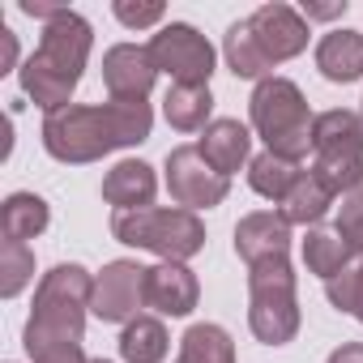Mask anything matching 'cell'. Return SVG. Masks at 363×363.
<instances>
[{"label": "cell", "instance_id": "cell-1", "mask_svg": "<svg viewBox=\"0 0 363 363\" xmlns=\"http://www.w3.org/2000/svg\"><path fill=\"white\" fill-rule=\"evenodd\" d=\"M154 128L150 103H69L43 116V150L56 162H99L111 150L141 145Z\"/></svg>", "mask_w": 363, "mask_h": 363}, {"label": "cell", "instance_id": "cell-2", "mask_svg": "<svg viewBox=\"0 0 363 363\" xmlns=\"http://www.w3.org/2000/svg\"><path fill=\"white\" fill-rule=\"evenodd\" d=\"M90 48H94V26L82 13L65 9L60 18H52L43 26L39 52L22 65V94L35 99V107H43L48 116L69 107V99L86 73Z\"/></svg>", "mask_w": 363, "mask_h": 363}, {"label": "cell", "instance_id": "cell-3", "mask_svg": "<svg viewBox=\"0 0 363 363\" xmlns=\"http://www.w3.org/2000/svg\"><path fill=\"white\" fill-rule=\"evenodd\" d=\"M90 299H94V274H86L82 265H52L39 286H35V312L22 329V346L35 359L65 350V346H82L86 333V316H90Z\"/></svg>", "mask_w": 363, "mask_h": 363}, {"label": "cell", "instance_id": "cell-4", "mask_svg": "<svg viewBox=\"0 0 363 363\" xmlns=\"http://www.w3.org/2000/svg\"><path fill=\"white\" fill-rule=\"evenodd\" d=\"M248 120L257 128V137L265 141L269 154H282L291 162H303L312 150V111L303 90L291 77H265L257 82L252 99H248Z\"/></svg>", "mask_w": 363, "mask_h": 363}, {"label": "cell", "instance_id": "cell-5", "mask_svg": "<svg viewBox=\"0 0 363 363\" xmlns=\"http://www.w3.org/2000/svg\"><path fill=\"white\" fill-rule=\"evenodd\" d=\"M111 235L128 248H145L162 261H193L206 248V223L193 210H116L111 214Z\"/></svg>", "mask_w": 363, "mask_h": 363}, {"label": "cell", "instance_id": "cell-6", "mask_svg": "<svg viewBox=\"0 0 363 363\" xmlns=\"http://www.w3.org/2000/svg\"><path fill=\"white\" fill-rule=\"evenodd\" d=\"M248 329L265 346H286L299 333V295L291 257L248 265Z\"/></svg>", "mask_w": 363, "mask_h": 363}, {"label": "cell", "instance_id": "cell-7", "mask_svg": "<svg viewBox=\"0 0 363 363\" xmlns=\"http://www.w3.org/2000/svg\"><path fill=\"white\" fill-rule=\"evenodd\" d=\"M312 175L333 197L363 189V120L354 111L333 107L312 120Z\"/></svg>", "mask_w": 363, "mask_h": 363}, {"label": "cell", "instance_id": "cell-8", "mask_svg": "<svg viewBox=\"0 0 363 363\" xmlns=\"http://www.w3.org/2000/svg\"><path fill=\"white\" fill-rule=\"evenodd\" d=\"M150 56L158 65V73H167L175 86H210L214 73V48L210 39L189 26V22H171L150 39Z\"/></svg>", "mask_w": 363, "mask_h": 363}, {"label": "cell", "instance_id": "cell-9", "mask_svg": "<svg viewBox=\"0 0 363 363\" xmlns=\"http://www.w3.org/2000/svg\"><path fill=\"white\" fill-rule=\"evenodd\" d=\"M167 193H171V201L179 206V210H214V206H223L227 201V193H231V179L227 175H218L210 162H206V154L197 150V145H175L171 154H167Z\"/></svg>", "mask_w": 363, "mask_h": 363}, {"label": "cell", "instance_id": "cell-10", "mask_svg": "<svg viewBox=\"0 0 363 363\" xmlns=\"http://www.w3.org/2000/svg\"><path fill=\"white\" fill-rule=\"evenodd\" d=\"M137 308H145V269L137 261H107L103 274H94L90 316L103 325H128L141 316Z\"/></svg>", "mask_w": 363, "mask_h": 363}, {"label": "cell", "instance_id": "cell-11", "mask_svg": "<svg viewBox=\"0 0 363 363\" xmlns=\"http://www.w3.org/2000/svg\"><path fill=\"white\" fill-rule=\"evenodd\" d=\"M248 30L257 39V48L265 52L269 65H282V60H295L303 48H308V22L299 9L282 5V0H274V5H261L252 18H248Z\"/></svg>", "mask_w": 363, "mask_h": 363}, {"label": "cell", "instance_id": "cell-12", "mask_svg": "<svg viewBox=\"0 0 363 363\" xmlns=\"http://www.w3.org/2000/svg\"><path fill=\"white\" fill-rule=\"evenodd\" d=\"M158 82V65L150 56V48L137 43H116L103 56V86L116 103H145V94Z\"/></svg>", "mask_w": 363, "mask_h": 363}, {"label": "cell", "instance_id": "cell-13", "mask_svg": "<svg viewBox=\"0 0 363 363\" xmlns=\"http://www.w3.org/2000/svg\"><path fill=\"white\" fill-rule=\"evenodd\" d=\"M201 299V282L189 265L179 261H158L154 269H145V308L162 312V316H189Z\"/></svg>", "mask_w": 363, "mask_h": 363}, {"label": "cell", "instance_id": "cell-14", "mask_svg": "<svg viewBox=\"0 0 363 363\" xmlns=\"http://www.w3.org/2000/svg\"><path fill=\"white\" fill-rule=\"evenodd\" d=\"M235 252L244 265H261V261H274V257H286L291 252V223L274 210H257V214H244L235 223Z\"/></svg>", "mask_w": 363, "mask_h": 363}, {"label": "cell", "instance_id": "cell-15", "mask_svg": "<svg viewBox=\"0 0 363 363\" xmlns=\"http://www.w3.org/2000/svg\"><path fill=\"white\" fill-rule=\"evenodd\" d=\"M158 193V175L141 158H124L103 175V201L116 210H150Z\"/></svg>", "mask_w": 363, "mask_h": 363}, {"label": "cell", "instance_id": "cell-16", "mask_svg": "<svg viewBox=\"0 0 363 363\" xmlns=\"http://www.w3.org/2000/svg\"><path fill=\"white\" fill-rule=\"evenodd\" d=\"M197 150L206 154V162H210L218 175L231 179L244 162H252V158H248L252 133H248V124H240V120H214V124L206 128V137L197 141Z\"/></svg>", "mask_w": 363, "mask_h": 363}, {"label": "cell", "instance_id": "cell-17", "mask_svg": "<svg viewBox=\"0 0 363 363\" xmlns=\"http://www.w3.org/2000/svg\"><path fill=\"white\" fill-rule=\"evenodd\" d=\"M316 69L325 82L350 86L363 77V30H329L316 43Z\"/></svg>", "mask_w": 363, "mask_h": 363}, {"label": "cell", "instance_id": "cell-18", "mask_svg": "<svg viewBox=\"0 0 363 363\" xmlns=\"http://www.w3.org/2000/svg\"><path fill=\"white\" fill-rule=\"evenodd\" d=\"M48 223H52V210L39 193H9L5 206H0V235L5 240H18V244L39 240Z\"/></svg>", "mask_w": 363, "mask_h": 363}, {"label": "cell", "instance_id": "cell-19", "mask_svg": "<svg viewBox=\"0 0 363 363\" xmlns=\"http://www.w3.org/2000/svg\"><path fill=\"white\" fill-rule=\"evenodd\" d=\"M210 111H214L210 86H171L162 99V116L175 133H206L214 124Z\"/></svg>", "mask_w": 363, "mask_h": 363}, {"label": "cell", "instance_id": "cell-20", "mask_svg": "<svg viewBox=\"0 0 363 363\" xmlns=\"http://www.w3.org/2000/svg\"><path fill=\"white\" fill-rule=\"evenodd\" d=\"M303 179V162H291V158H282V154H257L252 162H248V184H252V193L257 197H265V201H286L291 197V189Z\"/></svg>", "mask_w": 363, "mask_h": 363}, {"label": "cell", "instance_id": "cell-21", "mask_svg": "<svg viewBox=\"0 0 363 363\" xmlns=\"http://www.w3.org/2000/svg\"><path fill=\"white\" fill-rule=\"evenodd\" d=\"M299 248H303V265H308V274H316V278H325V282L354 265V252L346 248V240H342L337 231H320V227H312V231L303 235Z\"/></svg>", "mask_w": 363, "mask_h": 363}, {"label": "cell", "instance_id": "cell-22", "mask_svg": "<svg viewBox=\"0 0 363 363\" xmlns=\"http://www.w3.org/2000/svg\"><path fill=\"white\" fill-rule=\"evenodd\" d=\"M167 342L171 337H167V325L158 316H137L120 333V354H124V363H162L171 350Z\"/></svg>", "mask_w": 363, "mask_h": 363}, {"label": "cell", "instance_id": "cell-23", "mask_svg": "<svg viewBox=\"0 0 363 363\" xmlns=\"http://www.w3.org/2000/svg\"><path fill=\"white\" fill-rule=\"evenodd\" d=\"M329 206H333V193L320 184V179L312 175V167H308V171H303V179L291 189V197L282 201V210H278V214H282L291 227H308V231H312V227L329 214Z\"/></svg>", "mask_w": 363, "mask_h": 363}, {"label": "cell", "instance_id": "cell-24", "mask_svg": "<svg viewBox=\"0 0 363 363\" xmlns=\"http://www.w3.org/2000/svg\"><path fill=\"white\" fill-rule=\"evenodd\" d=\"M175 363H235V342L223 325H193L179 337V354Z\"/></svg>", "mask_w": 363, "mask_h": 363}, {"label": "cell", "instance_id": "cell-25", "mask_svg": "<svg viewBox=\"0 0 363 363\" xmlns=\"http://www.w3.org/2000/svg\"><path fill=\"white\" fill-rule=\"evenodd\" d=\"M223 56H227V69L235 73V77H252V82H265V77H274L269 69V60H265V52L257 48V39H252V30H248V22H235L231 30H227V39H223Z\"/></svg>", "mask_w": 363, "mask_h": 363}, {"label": "cell", "instance_id": "cell-26", "mask_svg": "<svg viewBox=\"0 0 363 363\" xmlns=\"http://www.w3.org/2000/svg\"><path fill=\"white\" fill-rule=\"evenodd\" d=\"M30 278H35V252L18 240H5L0 244V295L5 299L22 295Z\"/></svg>", "mask_w": 363, "mask_h": 363}, {"label": "cell", "instance_id": "cell-27", "mask_svg": "<svg viewBox=\"0 0 363 363\" xmlns=\"http://www.w3.org/2000/svg\"><path fill=\"white\" fill-rule=\"evenodd\" d=\"M325 295H329V303H333L337 312H350V316L363 325V257H359L350 269H342L337 278H329V282H325Z\"/></svg>", "mask_w": 363, "mask_h": 363}, {"label": "cell", "instance_id": "cell-28", "mask_svg": "<svg viewBox=\"0 0 363 363\" xmlns=\"http://www.w3.org/2000/svg\"><path fill=\"white\" fill-rule=\"evenodd\" d=\"M333 231L346 240V248H350L354 257H363V189H354V193L342 197V206H337V227H333Z\"/></svg>", "mask_w": 363, "mask_h": 363}, {"label": "cell", "instance_id": "cell-29", "mask_svg": "<svg viewBox=\"0 0 363 363\" xmlns=\"http://www.w3.org/2000/svg\"><path fill=\"white\" fill-rule=\"evenodd\" d=\"M111 13L120 18V26H128V30H145V26H158L167 9H162V0H145V5H133V0H116Z\"/></svg>", "mask_w": 363, "mask_h": 363}, {"label": "cell", "instance_id": "cell-30", "mask_svg": "<svg viewBox=\"0 0 363 363\" xmlns=\"http://www.w3.org/2000/svg\"><path fill=\"white\" fill-rule=\"evenodd\" d=\"M13 60H18V35L9 26H0V73L13 69Z\"/></svg>", "mask_w": 363, "mask_h": 363}, {"label": "cell", "instance_id": "cell-31", "mask_svg": "<svg viewBox=\"0 0 363 363\" xmlns=\"http://www.w3.org/2000/svg\"><path fill=\"white\" fill-rule=\"evenodd\" d=\"M35 363H90V359H86L82 346H65V350H52V354H43V359H35Z\"/></svg>", "mask_w": 363, "mask_h": 363}, {"label": "cell", "instance_id": "cell-32", "mask_svg": "<svg viewBox=\"0 0 363 363\" xmlns=\"http://www.w3.org/2000/svg\"><path fill=\"white\" fill-rule=\"evenodd\" d=\"M325 363H363V342H342Z\"/></svg>", "mask_w": 363, "mask_h": 363}, {"label": "cell", "instance_id": "cell-33", "mask_svg": "<svg viewBox=\"0 0 363 363\" xmlns=\"http://www.w3.org/2000/svg\"><path fill=\"white\" fill-rule=\"evenodd\" d=\"M346 13V0H337V5H308L303 0V22H312V18H342Z\"/></svg>", "mask_w": 363, "mask_h": 363}, {"label": "cell", "instance_id": "cell-34", "mask_svg": "<svg viewBox=\"0 0 363 363\" xmlns=\"http://www.w3.org/2000/svg\"><path fill=\"white\" fill-rule=\"evenodd\" d=\"M90 363H111V359H90Z\"/></svg>", "mask_w": 363, "mask_h": 363}]
</instances>
